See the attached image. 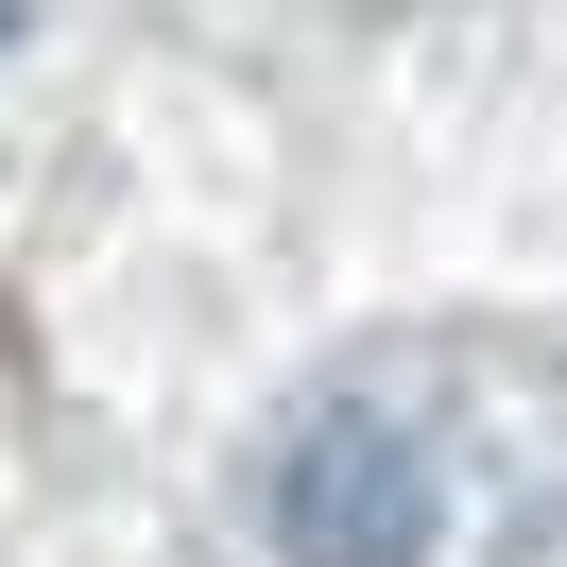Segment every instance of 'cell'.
<instances>
[{
  "instance_id": "1",
  "label": "cell",
  "mask_w": 567,
  "mask_h": 567,
  "mask_svg": "<svg viewBox=\"0 0 567 567\" xmlns=\"http://www.w3.org/2000/svg\"><path fill=\"white\" fill-rule=\"evenodd\" d=\"M276 550L292 567H430V447L395 395H310L276 447Z\"/></svg>"
},
{
  "instance_id": "2",
  "label": "cell",
  "mask_w": 567,
  "mask_h": 567,
  "mask_svg": "<svg viewBox=\"0 0 567 567\" xmlns=\"http://www.w3.org/2000/svg\"><path fill=\"white\" fill-rule=\"evenodd\" d=\"M0 52H18V0H0Z\"/></svg>"
}]
</instances>
